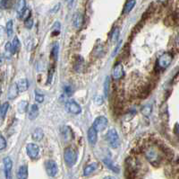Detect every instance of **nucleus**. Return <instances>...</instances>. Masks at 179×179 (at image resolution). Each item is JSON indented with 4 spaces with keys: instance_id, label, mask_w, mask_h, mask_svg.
I'll return each mask as SVG.
<instances>
[{
    "instance_id": "1",
    "label": "nucleus",
    "mask_w": 179,
    "mask_h": 179,
    "mask_svg": "<svg viewBox=\"0 0 179 179\" xmlns=\"http://www.w3.org/2000/svg\"><path fill=\"white\" fill-rule=\"evenodd\" d=\"M107 140L109 144V146L113 148H116L120 145V139L119 136L115 129H110L107 133Z\"/></svg>"
},
{
    "instance_id": "2",
    "label": "nucleus",
    "mask_w": 179,
    "mask_h": 179,
    "mask_svg": "<svg viewBox=\"0 0 179 179\" xmlns=\"http://www.w3.org/2000/svg\"><path fill=\"white\" fill-rule=\"evenodd\" d=\"M65 161L68 167H73L77 161V154L72 148H66L64 152Z\"/></svg>"
},
{
    "instance_id": "3",
    "label": "nucleus",
    "mask_w": 179,
    "mask_h": 179,
    "mask_svg": "<svg viewBox=\"0 0 179 179\" xmlns=\"http://www.w3.org/2000/svg\"><path fill=\"white\" fill-rule=\"evenodd\" d=\"M107 122L108 121L105 116H98L95 119L92 127L97 131H102L106 129V127L107 126Z\"/></svg>"
},
{
    "instance_id": "4",
    "label": "nucleus",
    "mask_w": 179,
    "mask_h": 179,
    "mask_svg": "<svg viewBox=\"0 0 179 179\" xmlns=\"http://www.w3.org/2000/svg\"><path fill=\"white\" fill-rule=\"evenodd\" d=\"M172 59H173V56L171 55L170 53L166 52V53L162 54L160 57L159 58L158 64L159 66V68H168V66L170 65V63L172 62Z\"/></svg>"
},
{
    "instance_id": "5",
    "label": "nucleus",
    "mask_w": 179,
    "mask_h": 179,
    "mask_svg": "<svg viewBox=\"0 0 179 179\" xmlns=\"http://www.w3.org/2000/svg\"><path fill=\"white\" fill-rule=\"evenodd\" d=\"M45 167H46V171L48 173V175L54 177H56L58 172V167L57 164L54 160H48L45 163Z\"/></svg>"
},
{
    "instance_id": "6",
    "label": "nucleus",
    "mask_w": 179,
    "mask_h": 179,
    "mask_svg": "<svg viewBox=\"0 0 179 179\" xmlns=\"http://www.w3.org/2000/svg\"><path fill=\"white\" fill-rule=\"evenodd\" d=\"M65 108L69 113L73 114H81V107L80 105H78L75 101H73V100L66 102Z\"/></svg>"
},
{
    "instance_id": "7",
    "label": "nucleus",
    "mask_w": 179,
    "mask_h": 179,
    "mask_svg": "<svg viewBox=\"0 0 179 179\" xmlns=\"http://www.w3.org/2000/svg\"><path fill=\"white\" fill-rule=\"evenodd\" d=\"M26 150H27V154L32 158L35 159L38 158V156L40 154V148L38 145L34 144V143H29L26 146Z\"/></svg>"
},
{
    "instance_id": "8",
    "label": "nucleus",
    "mask_w": 179,
    "mask_h": 179,
    "mask_svg": "<svg viewBox=\"0 0 179 179\" xmlns=\"http://www.w3.org/2000/svg\"><path fill=\"white\" fill-rule=\"evenodd\" d=\"M4 167H5V175L6 178L11 179V172L13 167V162L10 158H4Z\"/></svg>"
},
{
    "instance_id": "9",
    "label": "nucleus",
    "mask_w": 179,
    "mask_h": 179,
    "mask_svg": "<svg viewBox=\"0 0 179 179\" xmlns=\"http://www.w3.org/2000/svg\"><path fill=\"white\" fill-rule=\"evenodd\" d=\"M145 155H146V158H148V160L151 163H152V164H154V162L159 161V154L152 148H149L145 152Z\"/></svg>"
},
{
    "instance_id": "10",
    "label": "nucleus",
    "mask_w": 179,
    "mask_h": 179,
    "mask_svg": "<svg viewBox=\"0 0 179 179\" xmlns=\"http://www.w3.org/2000/svg\"><path fill=\"white\" fill-rule=\"evenodd\" d=\"M123 76H124V68L122 64H116L112 71V78L117 80V79H120Z\"/></svg>"
},
{
    "instance_id": "11",
    "label": "nucleus",
    "mask_w": 179,
    "mask_h": 179,
    "mask_svg": "<svg viewBox=\"0 0 179 179\" xmlns=\"http://www.w3.org/2000/svg\"><path fill=\"white\" fill-rule=\"evenodd\" d=\"M97 130H95L93 127H90L88 130V140L91 145H95L98 139V134Z\"/></svg>"
},
{
    "instance_id": "12",
    "label": "nucleus",
    "mask_w": 179,
    "mask_h": 179,
    "mask_svg": "<svg viewBox=\"0 0 179 179\" xmlns=\"http://www.w3.org/2000/svg\"><path fill=\"white\" fill-rule=\"evenodd\" d=\"M82 21H83V18L82 16L80 13H75L73 16V26L76 28V29H79L82 25Z\"/></svg>"
},
{
    "instance_id": "13",
    "label": "nucleus",
    "mask_w": 179,
    "mask_h": 179,
    "mask_svg": "<svg viewBox=\"0 0 179 179\" xmlns=\"http://www.w3.org/2000/svg\"><path fill=\"white\" fill-rule=\"evenodd\" d=\"M39 115V107L37 105H33L29 109V113H28V117L30 120H34L37 118V116Z\"/></svg>"
},
{
    "instance_id": "14",
    "label": "nucleus",
    "mask_w": 179,
    "mask_h": 179,
    "mask_svg": "<svg viewBox=\"0 0 179 179\" xmlns=\"http://www.w3.org/2000/svg\"><path fill=\"white\" fill-rule=\"evenodd\" d=\"M97 167H98V163H90V164H89L88 166H86V167H84L83 175H84V176H90V174H92L94 171L97 169Z\"/></svg>"
},
{
    "instance_id": "15",
    "label": "nucleus",
    "mask_w": 179,
    "mask_h": 179,
    "mask_svg": "<svg viewBox=\"0 0 179 179\" xmlns=\"http://www.w3.org/2000/svg\"><path fill=\"white\" fill-rule=\"evenodd\" d=\"M28 167L26 166H21L17 171V179H27Z\"/></svg>"
},
{
    "instance_id": "16",
    "label": "nucleus",
    "mask_w": 179,
    "mask_h": 179,
    "mask_svg": "<svg viewBox=\"0 0 179 179\" xmlns=\"http://www.w3.org/2000/svg\"><path fill=\"white\" fill-rule=\"evenodd\" d=\"M18 93H19V89H18V87H17V84H14L10 87L8 91V98L9 99H15L18 96Z\"/></svg>"
},
{
    "instance_id": "17",
    "label": "nucleus",
    "mask_w": 179,
    "mask_h": 179,
    "mask_svg": "<svg viewBox=\"0 0 179 179\" xmlns=\"http://www.w3.org/2000/svg\"><path fill=\"white\" fill-rule=\"evenodd\" d=\"M43 136H44V133H43L42 129H41V128H36L32 134V138L35 141H41L43 138Z\"/></svg>"
},
{
    "instance_id": "18",
    "label": "nucleus",
    "mask_w": 179,
    "mask_h": 179,
    "mask_svg": "<svg viewBox=\"0 0 179 179\" xmlns=\"http://www.w3.org/2000/svg\"><path fill=\"white\" fill-rule=\"evenodd\" d=\"M17 87H18V89H19V92H24L26 90L28 89L29 87V83H28V80L25 79V78H22L20 79L19 81L17 82Z\"/></svg>"
},
{
    "instance_id": "19",
    "label": "nucleus",
    "mask_w": 179,
    "mask_h": 179,
    "mask_svg": "<svg viewBox=\"0 0 179 179\" xmlns=\"http://www.w3.org/2000/svg\"><path fill=\"white\" fill-rule=\"evenodd\" d=\"M25 7H26V3L25 0H18L16 4V11L19 15V16L25 11Z\"/></svg>"
},
{
    "instance_id": "20",
    "label": "nucleus",
    "mask_w": 179,
    "mask_h": 179,
    "mask_svg": "<svg viewBox=\"0 0 179 179\" xmlns=\"http://www.w3.org/2000/svg\"><path fill=\"white\" fill-rule=\"evenodd\" d=\"M135 3L136 1L135 0H128L124 6V14H128L129 12H131V10L133 8V7L135 6Z\"/></svg>"
},
{
    "instance_id": "21",
    "label": "nucleus",
    "mask_w": 179,
    "mask_h": 179,
    "mask_svg": "<svg viewBox=\"0 0 179 179\" xmlns=\"http://www.w3.org/2000/svg\"><path fill=\"white\" fill-rule=\"evenodd\" d=\"M21 47V43H20V41L18 40L17 37H15L14 40H13V42H12V53H16L17 51L19 50Z\"/></svg>"
},
{
    "instance_id": "22",
    "label": "nucleus",
    "mask_w": 179,
    "mask_h": 179,
    "mask_svg": "<svg viewBox=\"0 0 179 179\" xmlns=\"http://www.w3.org/2000/svg\"><path fill=\"white\" fill-rule=\"evenodd\" d=\"M104 161V164L106 165L107 167L110 169V170L114 171V172H116V173H118L119 172V169H118V167H116V166H115L114 164H113V162L110 160V159H108V158H106V159H104L103 160Z\"/></svg>"
},
{
    "instance_id": "23",
    "label": "nucleus",
    "mask_w": 179,
    "mask_h": 179,
    "mask_svg": "<svg viewBox=\"0 0 179 179\" xmlns=\"http://www.w3.org/2000/svg\"><path fill=\"white\" fill-rule=\"evenodd\" d=\"M9 109V104L7 102L4 103L2 106H1V110H0V114H1V119L4 120V118L6 117V115L7 114Z\"/></svg>"
},
{
    "instance_id": "24",
    "label": "nucleus",
    "mask_w": 179,
    "mask_h": 179,
    "mask_svg": "<svg viewBox=\"0 0 179 179\" xmlns=\"http://www.w3.org/2000/svg\"><path fill=\"white\" fill-rule=\"evenodd\" d=\"M27 109H28V103L27 102L23 101V102H21L19 104V106H18V112L20 114H24L25 112L27 111Z\"/></svg>"
},
{
    "instance_id": "25",
    "label": "nucleus",
    "mask_w": 179,
    "mask_h": 179,
    "mask_svg": "<svg viewBox=\"0 0 179 179\" xmlns=\"http://www.w3.org/2000/svg\"><path fill=\"white\" fill-rule=\"evenodd\" d=\"M13 33H14V23L12 20H10L7 24V33L9 37H11L13 35Z\"/></svg>"
},
{
    "instance_id": "26",
    "label": "nucleus",
    "mask_w": 179,
    "mask_h": 179,
    "mask_svg": "<svg viewBox=\"0 0 179 179\" xmlns=\"http://www.w3.org/2000/svg\"><path fill=\"white\" fill-rule=\"evenodd\" d=\"M34 94H35V100H36V102L42 103V102L44 101V96H43V94L41 93L40 91L36 90V91L34 92Z\"/></svg>"
},
{
    "instance_id": "27",
    "label": "nucleus",
    "mask_w": 179,
    "mask_h": 179,
    "mask_svg": "<svg viewBox=\"0 0 179 179\" xmlns=\"http://www.w3.org/2000/svg\"><path fill=\"white\" fill-rule=\"evenodd\" d=\"M14 0H2L1 2V6L3 8H10L13 5Z\"/></svg>"
},
{
    "instance_id": "28",
    "label": "nucleus",
    "mask_w": 179,
    "mask_h": 179,
    "mask_svg": "<svg viewBox=\"0 0 179 179\" xmlns=\"http://www.w3.org/2000/svg\"><path fill=\"white\" fill-rule=\"evenodd\" d=\"M151 113V106H145L142 109V114L144 116H149Z\"/></svg>"
},
{
    "instance_id": "29",
    "label": "nucleus",
    "mask_w": 179,
    "mask_h": 179,
    "mask_svg": "<svg viewBox=\"0 0 179 179\" xmlns=\"http://www.w3.org/2000/svg\"><path fill=\"white\" fill-rule=\"evenodd\" d=\"M118 37H119V29L118 28H116L113 32V34H112V41H116L118 40Z\"/></svg>"
},
{
    "instance_id": "30",
    "label": "nucleus",
    "mask_w": 179,
    "mask_h": 179,
    "mask_svg": "<svg viewBox=\"0 0 179 179\" xmlns=\"http://www.w3.org/2000/svg\"><path fill=\"white\" fill-rule=\"evenodd\" d=\"M57 53H58V45L57 43L56 45H54V47L52 48V52H51V56L54 57V59L57 58Z\"/></svg>"
},
{
    "instance_id": "31",
    "label": "nucleus",
    "mask_w": 179,
    "mask_h": 179,
    "mask_svg": "<svg viewBox=\"0 0 179 179\" xmlns=\"http://www.w3.org/2000/svg\"><path fill=\"white\" fill-rule=\"evenodd\" d=\"M24 25L26 28H28V29H31L32 27H33V20L30 17V18H28L27 20H25V23Z\"/></svg>"
},
{
    "instance_id": "32",
    "label": "nucleus",
    "mask_w": 179,
    "mask_h": 179,
    "mask_svg": "<svg viewBox=\"0 0 179 179\" xmlns=\"http://www.w3.org/2000/svg\"><path fill=\"white\" fill-rule=\"evenodd\" d=\"M29 15H30V10L29 9H25V11L20 16V18L21 19H24V20H27L28 18H30L29 17Z\"/></svg>"
},
{
    "instance_id": "33",
    "label": "nucleus",
    "mask_w": 179,
    "mask_h": 179,
    "mask_svg": "<svg viewBox=\"0 0 179 179\" xmlns=\"http://www.w3.org/2000/svg\"><path fill=\"white\" fill-rule=\"evenodd\" d=\"M6 147H7V140L4 138V136H1V138H0V149L3 150Z\"/></svg>"
},
{
    "instance_id": "34",
    "label": "nucleus",
    "mask_w": 179,
    "mask_h": 179,
    "mask_svg": "<svg viewBox=\"0 0 179 179\" xmlns=\"http://www.w3.org/2000/svg\"><path fill=\"white\" fill-rule=\"evenodd\" d=\"M59 30H60V23H59V22H56L55 25H53V27H52V31L58 33Z\"/></svg>"
},
{
    "instance_id": "35",
    "label": "nucleus",
    "mask_w": 179,
    "mask_h": 179,
    "mask_svg": "<svg viewBox=\"0 0 179 179\" xmlns=\"http://www.w3.org/2000/svg\"><path fill=\"white\" fill-rule=\"evenodd\" d=\"M95 102H96V104L97 105H102L103 104V97H101V96H98V97H96V99H95Z\"/></svg>"
},
{
    "instance_id": "36",
    "label": "nucleus",
    "mask_w": 179,
    "mask_h": 179,
    "mask_svg": "<svg viewBox=\"0 0 179 179\" xmlns=\"http://www.w3.org/2000/svg\"><path fill=\"white\" fill-rule=\"evenodd\" d=\"M106 86H105V94H107V92H108V85H109V78H107L106 79Z\"/></svg>"
},
{
    "instance_id": "37",
    "label": "nucleus",
    "mask_w": 179,
    "mask_h": 179,
    "mask_svg": "<svg viewBox=\"0 0 179 179\" xmlns=\"http://www.w3.org/2000/svg\"><path fill=\"white\" fill-rule=\"evenodd\" d=\"M59 7H60V4H57V6H55V7L51 10V13H56L59 10Z\"/></svg>"
},
{
    "instance_id": "38",
    "label": "nucleus",
    "mask_w": 179,
    "mask_h": 179,
    "mask_svg": "<svg viewBox=\"0 0 179 179\" xmlns=\"http://www.w3.org/2000/svg\"><path fill=\"white\" fill-rule=\"evenodd\" d=\"M65 92H66L67 94H71V93H72V91H71L69 87H65Z\"/></svg>"
},
{
    "instance_id": "39",
    "label": "nucleus",
    "mask_w": 179,
    "mask_h": 179,
    "mask_svg": "<svg viewBox=\"0 0 179 179\" xmlns=\"http://www.w3.org/2000/svg\"><path fill=\"white\" fill-rule=\"evenodd\" d=\"M104 179H116V178H115L113 177H106Z\"/></svg>"
},
{
    "instance_id": "40",
    "label": "nucleus",
    "mask_w": 179,
    "mask_h": 179,
    "mask_svg": "<svg viewBox=\"0 0 179 179\" xmlns=\"http://www.w3.org/2000/svg\"><path fill=\"white\" fill-rule=\"evenodd\" d=\"M177 43H178V45H179V33H178V36H177Z\"/></svg>"
},
{
    "instance_id": "41",
    "label": "nucleus",
    "mask_w": 179,
    "mask_h": 179,
    "mask_svg": "<svg viewBox=\"0 0 179 179\" xmlns=\"http://www.w3.org/2000/svg\"><path fill=\"white\" fill-rule=\"evenodd\" d=\"M67 2H70V1H72V0H66Z\"/></svg>"
},
{
    "instance_id": "42",
    "label": "nucleus",
    "mask_w": 179,
    "mask_h": 179,
    "mask_svg": "<svg viewBox=\"0 0 179 179\" xmlns=\"http://www.w3.org/2000/svg\"><path fill=\"white\" fill-rule=\"evenodd\" d=\"M160 1H165V0H160Z\"/></svg>"
}]
</instances>
